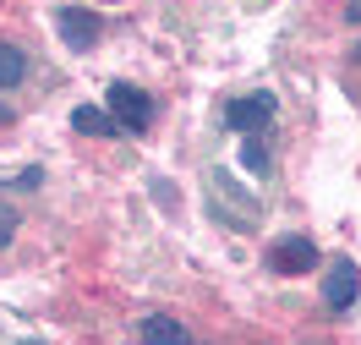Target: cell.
Segmentation results:
<instances>
[{
	"label": "cell",
	"mask_w": 361,
	"mask_h": 345,
	"mask_svg": "<svg viewBox=\"0 0 361 345\" xmlns=\"http://www.w3.org/2000/svg\"><path fill=\"white\" fill-rule=\"evenodd\" d=\"M208 214L225 230H257L263 203L247 192V181H235V170H208Z\"/></svg>",
	"instance_id": "1"
},
{
	"label": "cell",
	"mask_w": 361,
	"mask_h": 345,
	"mask_svg": "<svg viewBox=\"0 0 361 345\" xmlns=\"http://www.w3.org/2000/svg\"><path fill=\"white\" fill-rule=\"evenodd\" d=\"M110 115L121 121V132H132V138H142L148 126H154V93L148 88H137V83H110Z\"/></svg>",
	"instance_id": "2"
},
{
	"label": "cell",
	"mask_w": 361,
	"mask_h": 345,
	"mask_svg": "<svg viewBox=\"0 0 361 345\" xmlns=\"http://www.w3.org/2000/svg\"><path fill=\"white\" fill-rule=\"evenodd\" d=\"M274 115H279V99H274L269 88H257V93L235 99L225 110V126L235 138H263V132H274Z\"/></svg>",
	"instance_id": "3"
},
{
	"label": "cell",
	"mask_w": 361,
	"mask_h": 345,
	"mask_svg": "<svg viewBox=\"0 0 361 345\" xmlns=\"http://www.w3.org/2000/svg\"><path fill=\"white\" fill-rule=\"evenodd\" d=\"M361 296V269H356V258H334V269L323 274V307L329 313H350Z\"/></svg>",
	"instance_id": "4"
},
{
	"label": "cell",
	"mask_w": 361,
	"mask_h": 345,
	"mask_svg": "<svg viewBox=\"0 0 361 345\" xmlns=\"http://www.w3.org/2000/svg\"><path fill=\"white\" fill-rule=\"evenodd\" d=\"M317 258L323 253H317L307 236H279V241H269V269L274 274H312Z\"/></svg>",
	"instance_id": "5"
},
{
	"label": "cell",
	"mask_w": 361,
	"mask_h": 345,
	"mask_svg": "<svg viewBox=\"0 0 361 345\" xmlns=\"http://www.w3.org/2000/svg\"><path fill=\"white\" fill-rule=\"evenodd\" d=\"M55 28H61V44L77 49V55H88V49L104 39V23H99L93 11H82V6H66V11H55Z\"/></svg>",
	"instance_id": "6"
},
{
	"label": "cell",
	"mask_w": 361,
	"mask_h": 345,
	"mask_svg": "<svg viewBox=\"0 0 361 345\" xmlns=\"http://www.w3.org/2000/svg\"><path fill=\"white\" fill-rule=\"evenodd\" d=\"M137 340L142 345H197L192 329H186L180 318H170V313H148V318L137 323Z\"/></svg>",
	"instance_id": "7"
},
{
	"label": "cell",
	"mask_w": 361,
	"mask_h": 345,
	"mask_svg": "<svg viewBox=\"0 0 361 345\" xmlns=\"http://www.w3.org/2000/svg\"><path fill=\"white\" fill-rule=\"evenodd\" d=\"M71 126H77L82 138H115V132H121V121H115L110 110H99V104H77V110H71Z\"/></svg>",
	"instance_id": "8"
},
{
	"label": "cell",
	"mask_w": 361,
	"mask_h": 345,
	"mask_svg": "<svg viewBox=\"0 0 361 345\" xmlns=\"http://www.w3.org/2000/svg\"><path fill=\"white\" fill-rule=\"evenodd\" d=\"M269 138H274V132H263V138H241V164H247V176H274Z\"/></svg>",
	"instance_id": "9"
},
{
	"label": "cell",
	"mask_w": 361,
	"mask_h": 345,
	"mask_svg": "<svg viewBox=\"0 0 361 345\" xmlns=\"http://www.w3.org/2000/svg\"><path fill=\"white\" fill-rule=\"evenodd\" d=\"M27 77V55L17 44H0V88H17Z\"/></svg>",
	"instance_id": "10"
},
{
	"label": "cell",
	"mask_w": 361,
	"mask_h": 345,
	"mask_svg": "<svg viewBox=\"0 0 361 345\" xmlns=\"http://www.w3.org/2000/svg\"><path fill=\"white\" fill-rule=\"evenodd\" d=\"M17 225H23V214H17L11 203H0V253H6L11 241H17Z\"/></svg>",
	"instance_id": "11"
},
{
	"label": "cell",
	"mask_w": 361,
	"mask_h": 345,
	"mask_svg": "<svg viewBox=\"0 0 361 345\" xmlns=\"http://www.w3.org/2000/svg\"><path fill=\"white\" fill-rule=\"evenodd\" d=\"M345 23L361 28V0H345Z\"/></svg>",
	"instance_id": "12"
},
{
	"label": "cell",
	"mask_w": 361,
	"mask_h": 345,
	"mask_svg": "<svg viewBox=\"0 0 361 345\" xmlns=\"http://www.w3.org/2000/svg\"><path fill=\"white\" fill-rule=\"evenodd\" d=\"M11 115H17V110H11V104H6V99H0V126H6V121H11Z\"/></svg>",
	"instance_id": "13"
},
{
	"label": "cell",
	"mask_w": 361,
	"mask_h": 345,
	"mask_svg": "<svg viewBox=\"0 0 361 345\" xmlns=\"http://www.w3.org/2000/svg\"><path fill=\"white\" fill-rule=\"evenodd\" d=\"M23 345H49V340H23Z\"/></svg>",
	"instance_id": "14"
},
{
	"label": "cell",
	"mask_w": 361,
	"mask_h": 345,
	"mask_svg": "<svg viewBox=\"0 0 361 345\" xmlns=\"http://www.w3.org/2000/svg\"><path fill=\"white\" fill-rule=\"evenodd\" d=\"M356 61H361V44H356Z\"/></svg>",
	"instance_id": "15"
}]
</instances>
